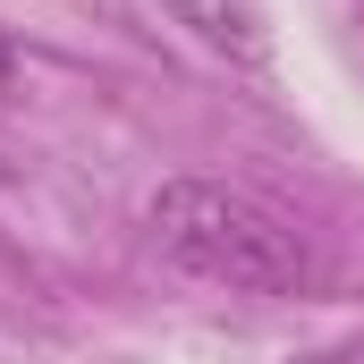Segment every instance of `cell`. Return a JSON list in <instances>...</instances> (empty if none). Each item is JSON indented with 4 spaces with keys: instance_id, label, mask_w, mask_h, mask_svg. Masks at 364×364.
Listing matches in <instances>:
<instances>
[{
    "instance_id": "obj_1",
    "label": "cell",
    "mask_w": 364,
    "mask_h": 364,
    "mask_svg": "<svg viewBox=\"0 0 364 364\" xmlns=\"http://www.w3.org/2000/svg\"><path fill=\"white\" fill-rule=\"evenodd\" d=\"M144 237L170 272L229 288V296H296L314 255L263 195L229 178H161L144 203Z\"/></svg>"
},
{
    "instance_id": "obj_3",
    "label": "cell",
    "mask_w": 364,
    "mask_h": 364,
    "mask_svg": "<svg viewBox=\"0 0 364 364\" xmlns=\"http://www.w3.org/2000/svg\"><path fill=\"white\" fill-rule=\"evenodd\" d=\"M17 85V43H9V34H0V93Z\"/></svg>"
},
{
    "instance_id": "obj_2",
    "label": "cell",
    "mask_w": 364,
    "mask_h": 364,
    "mask_svg": "<svg viewBox=\"0 0 364 364\" xmlns=\"http://www.w3.org/2000/svg\"><path fill=\"white\" fill-rule=\"evenodd\" d=\"M186 34L212 51V60H237V68H263L272 60V26H263V0H161Z\"/></svg>"
}]
</instances>
